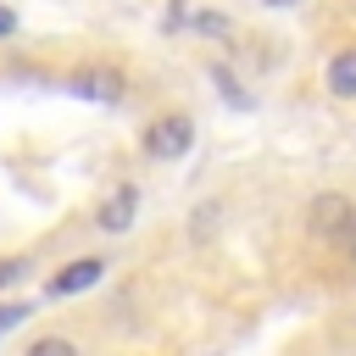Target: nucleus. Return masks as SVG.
Here are the masks:
<instances>
[{
    "instance_id": "nucleus-1",
    "label": "nucleus",
    "mask_w": 356,
    "mask_h": 356,
    "mask_svg": "<svg viewBox=\"0 0 356 356\" xmlns=\"http://www.w3.org/2000/svg\"><path fill=\"white\" fill-rule=\"evenodd\" d=\"M189 145H195V122L184 111H167V117H156L145 128V150L156 161H178V156H189Z\"/></svg>"
},
{
    "instance_id": "nucleus-2",
    "label": "nucleus",
    "mask_w": 356,
    "mask_h": 356,
    "mask_svg": "<svg viewBox=\"0 0 356 356\" xmlns=\"http://www.w3.org/2000/svg\"><path fill=\"white\" fill-rule=\"evenodd\" d=\"M350 217H356V206H350L345 195H317V200L306 206V222H312V234H323V239H339Z\"/></svg>"
},
{
    "instance_id": "nucleus-3",
    "label": "nucleus",
    "mask_w": 356,
    "mask_h": 356,
    "mask_svg": "<svg viewBox=\"0 0 356 356\" xmlns=\"http://www.w3.org/2000/svg\"><path fill=\"white\" fill-rule=\"evenodd\" d=\"M100 273H106V261L100 256H83V261H72V267H61L50 278V295H83L89 284H100Z\"/></svg>"
},
{
    "instance_id": "nucleus-4",
    "label": "nucleus",
    "mask_w": 356,
    "mask_h": 356,
    "mask_svg": "<svg viewBox=\"0 0 356 356\" xmlns=\"http://www.w3.org/2000/svg\"><path fill=\"white\" fill-rule=\"evenodd\" d=\"M134 211H139V195L122 184V189H117V195L100 206V217H95V222H100L106 234H122V228H134Z\"/></svg>"
},
{
    "instance_id": "nucleus-5",
    "label": "nucleus",
    "mask_w": 356,
    "mask_h": 356,
    "mask_svg": "<svg viewBox=\"0 0 356 356\" xmlns=\"http://www.w3.org/2000/svg\"><path fill=\"white\" fill-rule=\"evenodd\" d=\"M67 89H72V95H89V100H117V95H122V78H117V72H78Z\"/></svg>"
},
{
    "instance_id": "nucleus-6",
    "label": "nucleus",
    "mask_w": 356,
    "mask_h": 356,
    "mask_svg": "<svg viewBox=\"0 0 356 356\" xmlns=\"http://www.w3.org/2000/svg\"><path fill=\"white\" fill-rule=\"evenodd\" d=\"M328 89L339 100H356V50H345V56L328 61Z\"/></svg>"
},
{
    "instance_id": "nucleus-7",
    "label": "nucleus",
    "mask_w": 356,
    "mask_h": 356,
    "mask_svg": "<svg viewBox=\"0 0 356 356\" xmlns=\"http://www.w3.org/2000/svg\"><path fill=\"white\" fill-rule=\"evenodd\" d=\"M28 356H78V345H72L67 334H44V339L28 345Z\"/></svg>"
},
{
    "instance_id": "nucleus-8",
    "label": "nucleus",
    "mask_w": 356,
    "mask_h": 356,
    "mask_svg": "<svg viewBox=\"0 0 356 356\" xmlns=\"http://www.w3.org/2000/svg\"><path fill=\"white\" fill-rule=\"evenodd\" d=\"M28 312H33L28 300H0V339H6V334H11V328L28 317Z\"/></svg>"
},
{
    "instance_id": "nucleus-9",
    "label": "nucleus",
    "mask_w": 356,
    "mask_h": 356,
    "mask_svg": "<svg viewBox=\"0 0 356 356\" xmlns=\"http://www.w3.org/2000/svg\"><path fill=\"white\" fill-rule=\"evenodd\" d=\"M22 273H28V261H22V256H0V289H6V284H17Z\"/></svg>"
},
{
    "instance_id": "nucleus-10",
    "label": "nucleus",
    "mask_w": 356,
    "mask_h": 356,
    "mask_svg": "<svg viewBox=\"0 0 356 356\" xmlns=\"http://www.w3.org/2000/svg\"><path fill=\"white\" fill-rule=\"evenodd\" d=\"M195 28H200V33H228V17H211V11H200V17H195Z\"/></svg>"
},
{
    "instance_id": "nucleus-11",
    "label": "nucleus",
    "mask_w": 356,
    "mask_h": 356,
    "mask_svg": "<svg viewBox=\"0 0 356 356\" xmlns=\"http://www.w3.org/2000/svg\"><path fill=\"white\" fill-rule=\"evenodd\" d=\"M11 33H17V11H11V6H0V39H11Z\"/></svg>"
},
{
    "instance_id": "nucleus-12",
    "label": "nucleus",
    "mask_w": 356,
    "mask_h": 356,
    "mask_svg": "<svg viewBox=\"0 0 356 356\" xmlns=\"http://www.w3.org/2000/svg\"><path fill=\"white\" fill-rule=\"evenodd\" d=\"M339 245H345V250H350V261H356V217L345 222V234H339Z\"/></svg>"
},
{
    "instance_id": "nucleus-13",
    "label": "nucleus",
    "mask_w": 356,
    "mask_h": 356,
    "mask_svg": "<svg viewBox=\"0 0 356 356\" xmlns=\"http://www.w3.org/2000/svg\"><path fill=\"white\" fill-rule=\"evenodd\" d=\"M267 6H295V0H267Z\"/></svg>"
}]
</instances>
